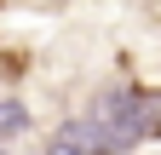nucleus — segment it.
<instances>
[{
    "label": "nucleus",
    "mask_w": 161,
    "mask_h": 155,
    "mask_svg": "<svg viewBox=\"0 0 161 155\" xmlns=\"http://www.w3.org/2000/svg\"><path fill=\"white\" fill-rule=\"evenodd\" d=\"M46 155H98V121L92 115H80V121H64L52 132Z\"/></svg>",
    "instance_id": "obj_1"
},
{
    "label": "nucleus",
    "mask_w": 161,
    "mask_h": 155,
    "mask_svg": "<svg viewBox=\"0 0 161 155\" xmlns=\"http://www.w3.org/2000/svg\"><path fill=\"white\" fill-rule=\"evenodd\" d=\"M17 132H29V104L0 98V144H6V138H17Z\"/></svg>",
    "instance_id": "obj_2"
},
{
    "label": "nucleus",
    "mask_w": 161,
    "mask_h": 155,
    "mask_svg": "<svg viewBox=\"0 0 161 155\" xmlns=\"http://www.w3.org/2000/svg\"><path fill=\"white\" fill-rule=\"evenodd\" d=\"M0 155H12V149H0Z\"/></svg>",
    "instance_id": "obj_3"
}]
</instances>
